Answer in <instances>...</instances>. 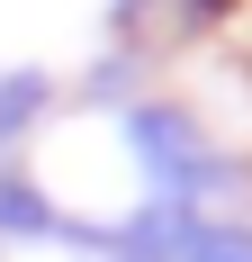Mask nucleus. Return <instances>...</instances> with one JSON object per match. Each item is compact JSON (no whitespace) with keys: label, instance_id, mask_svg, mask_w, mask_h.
<instances>
[{"label":"nucleus","instance_id":"obj_1","mask_svg":"<svg viewBox=\"0 0 252 262\" xmlns=\"http://www.w3.org/2000/svg\"><path fill=\"white\" fill-rule=\"evenodd\" d=\"M0 235H72V226L45 208L36 181H9V172H0Z\"/></svg>","mask_w":252,"mask_h":262},{"label":"nucleus","instance_id":"obj_2","mask_svg":"<svg viewBox=\"0 0 252 262\" xmlns=\"http://www.w3.org/2000/svg\"><path fill=\"white\" fill-rule=\"evenodd\" d=\"M171 262H252V235H243V226H216V217H198V226L171 244Z\"/></svg>","mask_w":252,"mask_h":262},{"label":"nucleus","instance_id":"obj_3","mask_svg":"<svg viewBox=\"0 0 252 262\" xmlns=\"http://www.w3.org/2000/svg\"><path fill=\"white\" fill-rule=\"evenodd\" d=\"M45 108V73H0V136H18Z\"/></svg>","mask_w":252,"mask_h":262}]
</instances>
